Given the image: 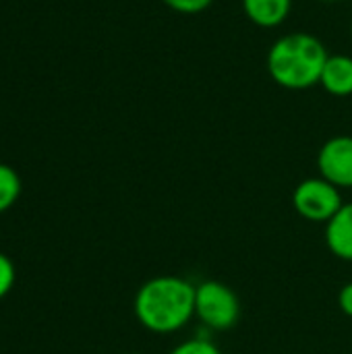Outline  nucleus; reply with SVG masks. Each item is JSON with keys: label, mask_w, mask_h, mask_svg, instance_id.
Here are the masks:
<instances>
[{"label": "nucleus", "mask_w": 352, "mask_h": 354, "mask_svg": "<svg viewBox=\"0 0 352 354\" xmlns=\"http://www.w3.org/2000/svg\"><path fill=\"white\" fill-rule=\"evenodd\" d=\"M139 324L156 334H170L195 315V286L176 276H160L145 282L135 297Z\"/></svg>", "instance_id": "obj_1"}, {"label": "nucleus", "mask_w": 352, "mask_h": 354, "mask_svg": "<svg viewBox=\"0 0 352 354\" xmlns=\"http://www.w3.org/2000/svg\"><path fill=\"white\" fill-rule=\"evenodd\" d=\"M328 56L326 46L313 33L293 31L272 44L266 66L276 85L301 91L319 83Z\"/></svg>", "instance_id": "obj_2"}, {"label": "nucleus", "mask_w": 352, "mask_h": 354, "mask_svg": "<svg viewBox=\"0 0 352 354\" xmlns=\"http://www.w3.org/2000/svg\"><path fill=\"white\" fill-rule=\"evenodd\" d=\"M195 315L212 330H230L241 315L239 297L222 282L207 280L195 286Z\"/></svg>", "instance_id": "obj_3"}, {"label": "nucleus", "mask_w": 352, "mask_h": 354, "mask_svg": "<svg viewBox=\"0 0 352 354\" xmlns=\"http://www.w3.org/2000/svg\"><path fill=\"white\" fill-rule=\"evenodd\" d=\"M293 205L297 214L303 216L305 220L328 224L344 203L338 187L326 180L324 176H319V178H307L297 185L293 193Z\"/></svg>", "instance_id": "obj_4"}, {"label": "nucleus", "mask_w": 352, "mask_h": 354, "mask_svg": "<svg viewBox=\"0 0 352 354\" xmlns=\"http://www.w3.org/2000/svg\"><path fill=\"white\" fill-rule=\"evenodd\" d=\"M317 168L326 180L340 187H352V137L338 135L328 139L317 153Z\"/></svg>", "instance_id": "obj_5"}, {"label": "nucleus", "mask_w": 352, "mask_h": 354, "mask_svg": "<svg viewBox=\"0 0 352 354\" xmlns=\"http://www.w3.org/2000/svg\"><path fill=\"white\" fill-rule=\"evenodd\" d=\"M319 85L336 97H346L352 95V58L346 54H334L328 56Z\"/></svg>", "instance_id": "obj_6"}, {"label": "nucleus", "mask_w": 352, "mask_h": 354, "mask_svg": "<svg viewBox=\"0 0 352 354\" xmlns=\"http://www.w3.org/2000/svg\"><path fill=\"white\" fill-rule=\"evenodd\" d=\"M326 243L336 257L352 261V203H344L326 224Z\"/></svg>", "instance_id": "obj_7"}, {"label": "nucleus", "mask_w": 352, "mask_h": 354, "mask_svg": "<svg viewBox=\"0 0 352 354\" xmlns=\"http://www.w3.org/2000/svg\"><path fill=\"white\" fill-rule=\"evenodd\" d=\"M293 8V0H243L245 17L257 27H278L282 25Z\"/></svg>", "instance_id": "obj_8"}, {"label": "nucleus", "mask_w": 352, "mask_h": 354, "mask_svg": "<svg viewBox=\"0 0 352 354\" xmlns=\"http://www.w3.org/2000/svg\"><path fill=\"white\" fill-rule=\"evenodd\" d=\"M21 195V178L15 168L0 164V214L10 209Z\"/></svg>", "instance_id": "obj_9"}, {"label": "nucleus", "mask_w": 352, "mask_h": 354, "mask_svg": "<svg viewBox=\"0 0 352 354\" xmlns=\"http://www.w3.org/2000/svg\"><path fill=\"white\" fill-rule=\"evenodd\" d=\"M170 10L180 15H197L212 6L214 0H162Z\"/></svg>", "instance_id": "obj_10"}, {"label": "nucleus", "mask_w": 352, "mask_h": 354, "mask_svg": "<svg viewBox=\"0 0 352 354\" xmlns=\"http://www.w3.org/2000/svg\"><path fill=\"white\" fill-rule=\"evenodd\" d=\"M170 354H222L220 348L210 342V340H201V338H195V340H187L183 344H178Z\"/></svg>", "instance_id": "obj_11"}, {"label": "nucleus", "mask_w": 352, "mask_h": 354, "mask_svg": "<svg viewBox=\"0 0 352 354\" xmlns=\"http://www.w3.org/2000/svg\"><path fill=\"white\" fill-rule=\"evenodd\" d=\"M15 286V266L10 257L0 253V299H4Z\"/></svg>", "instance_id": "obj_12"}, {"label": "nucleus", "mask_w": 352, "mask_h": 354, "mask_svg": "<svg viewBox=\"0 0 352 354\" xmlns=\"http://www.w3.org/2000/svg\"><path fill=\"white\" fill-rule=\"evenodd\" d=\"M338 303H340V309L344 311V315L352 317V282H349V284L340 290Z\"/></svg>", "instance_id": "obj_13"}, {"label": "nucleus", "mask_w": 352, "mask_h": 354, "mask_svg": "<svg viewBox=\"0 0 352 354\" xmlns=\"http://www.w3.org/2000/svg\"><path fill=\"white\" fill-rule=\"evenodd\" d=\"M324 2H338V0H324Z\"/></svg>", "instance_id": "obj_14"}, {"label": "nucleus", "mask_w": 352, "mask_h": 354, "mask_svg": "<svg viewBox=\"0 0 352 354\" xmlns=\"http://www.w3.org/2000/svg\"><path fill=\"white\" fill-rule=\"evenodd\" d=\"M131 354H139V353H131Z\"/></svg>", "instance_id": "obj_15"}, {"label": "nucleus", "mask_w": 352, "mask_h": 354, "mask_svg": "<svg viewBox=\"0 0 352 354\" xmlns=\"http://www.w3.org/2000/svg\"><path fill=\"white\" fill-rule=\"evenodd\" d=\"M351 33H352V25H351Z\"/></svg>", "instance_id": "obj_16"}]
</instances>
